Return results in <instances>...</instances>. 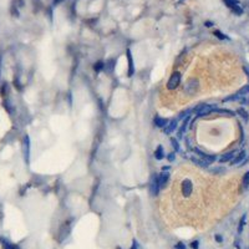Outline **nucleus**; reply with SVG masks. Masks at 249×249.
Wrapping results in <instances>:
<instances>
[{"instance_id": "f257e3e1", "label": "nucleus", "mask_w": 249, "mask_h": 249, "mask_svg": "<svg viewBox=\"0 0 249 249\" xmlns=\"http://www.w3.org/2000/svg\"><path fill=\"white\" fill-rule=\"evenodd\" d=\"M216 109H217V106L213 105V104H211V105H208V104H201L197 107H194L193 111L196 112V115H197L198 119H202V117H206V116L213 114L216 111Z\"/></svg>"}, {"instance_id": "f03ea898", "label": "nucleus", "mask_w": 249, "mask_h": 249, "mask_svg": "<svg viewBox=\"0 0 249 249\" xmlns=\"http://www.w3.org/2000/svg\"><path fill=\"white\" fill-rule=\"evenodd\" d=\"M183 90L187 95H194L198 90H199V81L197 79H189L184 86H183Z\"/></svg>"}, {"instance_id": "7ed1b4c3", "label": "nucleus", "mask_w": 249, "mask_h": 249, "mask_svg": "<svg viewBox=\"0 0 249 249\" xmlns=\"http://www.w3.org/2000/svg\"><path fill=\"white\" fill-rule=\"evenodd\" d=\"M181 79H182V76H181V74H179L178 71L173 72V74L171 75L169 80H168V82H167V89H168L169 91L176 90V89L179 86V84H181Z\"/></svg>"}, {"instance_id": "20e7f679", "label": "nucleus", "mask_w": 249, "mask_h": 249, "mask_svg": "<svg viewBox=\"0 0 249 249\" xmlns=\"http://www.w3.org/2000/svg\"><path fill=\"white\" fill-rule=\"evenodd\" d=\"M193 151H194V153H196V154H197L199 158H202V159L207 161L209 164H212L213 162H216V161H217V157H216V156H213V154H208V153H206V152L201 151L199 148H193Z\"/></svg>"}, {"instance_id": "39448f33", "label": "nucleus", "mask_w": 249, "mask_h": 249, "mask_svg": "<svg viewBox=\"0 0 249 249\" xmlns=\"http://www.w3.org/2000/svg\"><path fill=\"white\" fill-rule=\"evenodd\" d=\"M161 187H159V181H158V176L153 174L151 178V183H149V192L152 196H157L159 192Z\"/></svg>"}, {"instance_id": "423d86ee", "label": "nucleus", "mask_w": 249, "mask_h": 249, "mask_svg": "<svg viewBox=\"0 0 249 249\" xmlns=\"http://www.w3.org/2000/svg\"><path fill=\"white\" fill-rule=\"evenodd\" d=\"M192 191H193V183L189 178H186L183 179L182 182V194L184 197H189L192 194Z\"/></svg>"}, {"instance_id": "0eeeda50", "label": "nucleus", "mask_w": 249, "mask_h": 249, "mask_svg": "<svg viewBox=\"0 0 249 249\" xmlns=\"http://www.w3.org/2000/svg\"><path fill=\"white\" fill-rule=\"evenodd\" d=\"M189 121H191V115H189V116H186V119H183L181 127H179V128H178V131H177V139L183 137L184 132H186V131H187V128H188Z\"/></svg>"}, {"instance_id": "6e6552de", "label": "nucleus", "mask_w": 249, "mask_h": 249, "mask_svg": "<svg viewBox=\"0 0 249 249\" xmlns=\"http://www.w3.org/2000/svg\"><path fill=\"white\" fill-rule=\"evenodd\" d=\"M177 128H178V120H177V119H173V120L168 121V124H166V127H163V132H164L166 134H171V133L174 132Z\"/></svg>"}, {"instance_id": "1a4fd4ad", "label": "nucleus", "mask_w": 249, "mask_h": 249, "mask_svg": "<svg viewBox=\"0 0 249 249\" xmlns=\"http://www.w3.org/2000/svg\"><path fill=\"white\" fill-rule=\"evenodd\" d=\"M168 179H169V173H168V171H162V173L158 174L159 187H161V188H164L166 184H167V182H168Z\"/></svg>"}, {"instance_id": "9d476101", "label": "nucleus", "mask_w": 249, "mask_h": 249, "mask_svg": "<svg viewBox=\"0 0 249 249\" xmlns=\"http://www.w3.org/2000/svg\"><path fill=\"white\" fill-rule=\"evenodd\" d=\"M127 61H128V76L131 77L133 74H134V65H133V59H132V54H131V50L127 49Z\"/></svg>"}, {"instance_id": "9b49d317", "label": "nucleus", "mask_w": 249, "mask_h": 249, "mask_svg": "<svg viewBox=\"0 0 249 249\" xmlns=\"http://www.w3.org/2000/svg\"><path fill=\"white\" fill-rule=\"evenodd\" d=\"M246 157H247V152L246 151H241L238 154H236L234 156V158L231 161V163H232V166H236V164H239V163H242L244 159H246Z\"/></svg>"}, {"instance_id": "f8f14e48", "label": "nucleus", "mask_w": 249, "mask_h": 249, "mask_svg": "<svg viewBox=\"0 0 249 249\" xmlns=\"http://www.w3.org/2000/svg\"><path fill=\"white\" fill-rule=\"evenodd\" d=\"M191 161H192L194 164H197L198 167H201V168H208V167H209V163H208L207 161L199 158V157H191Z\"/></svg>"}, {"instance_id": "ddd939ff", "label": "nucleus", "mask_w": 249, "mask_h": 249, "mask_svg": "<svg viewBox=\"0 0 249 249\" xmlns=\"http://www.w3.org/2000/svg\"><path fill=\"white\" fill-rule=\"evenodd\" d=\"M236 151H232V152H228V153H224L221 158H219V163H227V162H231L233 158H234V156H236Z\"/></svg>"}, {"instance_id": "4468645a", "label": "nucleus", "mask_w": 249, "mask_h": 249, "mask_svg": "<svg viewBox=\"0 0 249 249\" xmlns=\"http://www.w3.org/2000/svg\"><path fill=\"white\" fill-rule=\"evenodd\" d=\"M153 124L156 127H158V128H163V127H166V124H168V120L167 119H163V117H159V116H157V117H154V120H153Z\"/></svg>"}, {"instance_id": "2eb2a0df", "label": "nucleus", "mask_w": 249, "mask_h": 249, "mask_svg": "<svg viewBox=\"0 0 249 249\" xmlns=\"http://www.w3.org/2000/svg\"><path fill=\"white\" fill-rule=\"evenodd\" d=\"M154 158L158 159V161H161V159L164 158V152H163V147L162 146H158L156 148V151H154Z\"/></svg>"}, {"instance_id": "dca6fc26", "label": "nucleus", "mask_w": 249, "mask_h": 249, "mask_svg": "<svg viewBox=\"0 0 249 249\" xmlns=\"http://www.w3.org/2000/svg\"><path fill=\"white\" fill-rule=\"evenodd\" d=\"M237 114L246 121V122H248L249 121V114H248V111L246 110V109H243V107H239L238 110H237Z\"/></svg>"}, {"instance_id": "f3484780", "label": "nucleus", "mask_w": 249, "mask_h": 249, "mask_svg": "<svg viewBox=\"0 0 249 249\" xmlns=\"http://www.w3.org/2000/svg\"><path fill=\"white\" fill-rule=\"evenodd\" d=\"M236 94L239 96V99H241V97H243V96H246V95H249V85L243 86V87H242V89H239V90H238Z\"/></svg>"}, {"instance_id": "a211bd4d", "label": "nucleus", "mask_w": 249, "mask_h": 249, "mask_svg": "<svg viewBox=\"0 0 249 249\" xmlns=\"http://www.w3.org/2000/svg\"><path fill=\"white\" fill-rule=\"evenodd\" d=\"M114 64H115V60H112V59H111V60H109V61L105 64L104 69H105L107 72H110V74H111V72L114 71Z\"/></svg>"}, {"instance_id": "6ab92c4d", "label": "nucleus", "mask_w": 249, "mask_h": 249, "mask_svg": "<svg viewBox=\"0 0 249 249\" xmlns=\"http://www.w3.org/2000/svg\"><path fill=\"white\" fill-rule=\"evenodd\" d=\"M246 219H247V214H243V217L241 218V222H239V226H238V233L242 234L243 232V228L246 226Z\"/></svg>"}, {"instance_id": "aec40b11", "label": "nucleus", "mask_w": 249, "mask_h": 249, "mask_svg": "<svg viewBox=\"0 0 249 249\" xmlns=\"http://www.w3.org/2000/svg\"><path fill=\"white\" fill-rule=\"evenodd\" d=\"M223 1H224V4H226L228 7H231V9H233V7L237 6V5H241L239 0H223Z\"/></svg>"}, {"instance_id": "412c9836", "label": "nucleus", "mask_w": 249, "mask_h": 249, "mask_svg": "<svg viewBox=\"0 0 249 249\" xmlns=\"http://www.w3.org/2000/svg\"><path fill=\"white\" fill-rule=\"evenodd\" d=\"M171 144H172V147H173V149L176 152H179V142H178V139L176 137L171 138Z\"/></svg>"}, {"instance_id": "4be33fe9", "label": "nucleus", "mask_w": 249, "mask_h": 249, "mask_svg": "<svg viewBox=\"0 0 249 249\" xmlns=\"http://www.w3.org/2000/svg\"><path fill=\"white\" fill-rule=\"evenodd\" d=\"M25 147H26V152H25V156H26V159H29V153H30V139H29V137L26 136L25 137Z\"/></svg>"}, {"instance_id": "5701e85b", "label": "nucleus", "mask_w": 249, "mask_h": 249, "mask_svg": "<svg viewBox=\"0 0 249 249\" xmlns=\"http://www.w3.org/2000/svg\"><path fill=\"white\" fill-rule=\"evenodd\" d=\"M243 188L244 189H248L249 188V172H247L243 177Z\"/></svg>"}, {"instance_id": "b1692460", "label": "nucleus", "mask_w": 249, "mask_h": 249, "mask_svg": "<svg viewBox=\"0 0 249 249\" xmlns=\"http://www.w3.org/2000/svg\"><path fill=\"white\" fill-rule=\"evenodd\" d=\"M214 112H218V114H224V115H227V116H234L236 114L233 112V111H231V110H218V109H216V111Z\"/></svg>"}, {"instance_id": "393cba45", "label": "nucleus", "mask_w": 249, "mask_h": 249, "mask_svg": "<svg viewBox=\"0 0 249 249\" xmlns=\"http://www.w3.org/2000/svg\"><path fill=\"white\" fill-rule=\"evenodd\" d=\"M104 66H105V64H104L102 61H99V62H96V64H95L94 69H95V71H96V72H99V71H101V70L104 69Z\"/></svg>"}, {"instance_id": "a878e982", "label": "nucleus", "mask_w": 249, "mask_h": 249, "mask_svg": "<svg viewBox=\"0 0 249 249\" xmlns=\"http://www.w3.org/2000/svg\"><path fill=\"white\" fill-rule=\"evenodd\" d=\"M191 112H192V110H191V109H187L186 111H182V112L179 114V116H178V119H177V120H179V119H184L186 116H189V115H191Z\"/></svg>"}, {"instance_id": "bb28decb", "label": "nucleus", "mask_w": 249, "mask_h": 249, "mask_svg": "<svg viewBox=\"0 0 249 249\" xmlns=\"http://www.w3.org/2000/svg\"><path fill=\"white\" fill-rule=\"evenodd\" d=\"M232 11H233L234 14H237V15H242V14H243V9L241 7V5H237V6H234V7L232 9Z\"/></svg>"}, {"instance_id": "cd10ccee", "label": "nucleus", "mask_w": 249, "mask_h": 249, "mask_svg": "<svg viewBox=\"0 0 249 249\" xmlns=\"http://www.w3.org/2000/svg\"><path fill=\"white\" fill-rule=\"evenodd\" d=\"M214 35H216L218 39H221V40H227V39H228V37H227L223 32H221L219 30H216V31H214Z\"/></svg>"}, {"instance_id": "c85d7f7f", "label": "nucleus", "mask_w": 249, "mask_h": 249, "mask_svg": "<svg viewBox=\"0 0 249 249\" xmlns=\"http://www.w3.org/2000/svg\"><path fill=\"white\" fill-rule=\"evenodd\" d=\"M167 159H168L169 162H173V161L176 159V154H174V152H171V153H168V154H167Z\"/></svg>"}, {"instance_id": "c756f323", "label": "nucleus", "mask_w": 249, "mask_h": 249, "mask_svg": "<svg viewBox=\"0 0 249 249\" xmlns=\"http://www.w3.org/2000/svg\"><path fill=\"white\" fill-rule=\"evenodd\" d=\"M212 172H213V173H216V174H217V173H224V172H226V169H224V168H222V167H221V168H219V167H217V168H213V169H212Z\"/></svg>"}, {"instance_id": "7c9ffc66", "label": "nucleus", "mask_w": 249, "mask_h": 249, "mask_svg": "<svg viewBox=\"0 0 249 249\" xmlns=\"http://www.w3.org/2000/svg\"><path fill=\"white\" fill-rule=\"evenodd\" d=\"M174 249H187L186 248V244H183V243H177L176 246H174Z\"/></svg>"}, {"instance_id": "2f4dec72", "label": "nucleus", "mask_w": 249, "mask_h": 249, "mask_svg": "<svg viewBox=\"0 0 249 249\" xmlns=\"http://www.w3.org/2000/svg\"><path fill=\"white\" fill-rule=\"evenodd\" d=\"M198 244H199V243H198V241H193V242L191 243V247H192L193 249H198V247H199Z\"/></svg>"}, {"instance_id": "473e14b6", "label": "nucleus", "mask_w": 249, "mask_h": 249, "mask_svg": "<svg viewBox=\"0 0 249 249\" xmlns=\"http://www.w3.org/2000/svg\"><path fill=\"white\" fill-rule=\"evenodd\" d=\"M243 70H244V72H246V75L248 76V79H249V66H243Z\"/></svg>"}, {"instance_id": "72a5a7b5", "label": "nucleus", "mask_w": 249, "mask_h": 249, "mask_svg": "<svg viewBox=\"0 0 249 249\" xmlns=\"http://www.w3.org/2000/svg\"><path fill=\"white\" fill-rule=\"evenodd\" d=\"M131 249H137V242L136 241H133V244H132V248Z\"/></svg>"}, {"instance_id": "f704fd0d", "label": "nucleus", "mask_w": 249, "mask_h": 249, "mask_svg": "<svg viewBox=\"0 0 249 249\" xmlns=\"http://www.w3.org/2000/svg\"><path fill=\"white\" fill-rule=\"evenodd\" d=\"M204 25H206V26H207V27H211V26H212V25H213V24H212V22H211V21H207V22H206V24H204Z\"/></svg>"}, {"instance_id": "c9c22d12", "label": "nucleus", "mask_w": 249, "mask_h": 249, "mask_svg": "<svg viewBox=\"0 0 249 249\" xmlns=\"http://www.w3.org/2000/svg\"><path fill=\"white\" fill-rule=\"evenodd\" d=\"M216 239H217L218 242H222V237H219V236H216Z\"/></svg>"}, {"instance_id": "e433bc0d", "label": "nucleus", "mask_w": 249, "mask_h": 249, "mask_svg": "<svg viewBox=\"0 0 249 249\" xmlns=\"http://www.w3.org/2000/svg\"><path fill=\"white\" fill-rule=\"evenodd\" d=\"M169 169V167L167 166V167H162V171H168Z\"/></svg>"}, {"instance_id": "4c0bfd02", "label": "nucleus", "mask_w": 249, "mask_h": 249, "mask_svg": "<svg viewBox=\"0 0 249 249\" xmlns=\"http://www.w3.org/2000/svg\"><path fill=\"white\" fill-rule=\"evenodd\" d=\"M248 104H249V101H248Z\"/></svg>"}]
</instances>
